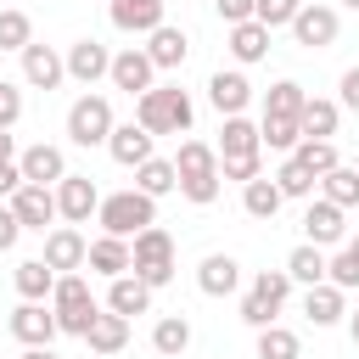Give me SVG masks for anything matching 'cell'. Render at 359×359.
I'll use <instances>...</instances> for the list:
<instances>
[{
  "mask_svg": "<svg viewBox=\"0 0 359 359\" xmlns=\"http://www.w3.org/2000/svg\"><path fill=\"white\" fill-rule=\"evenodd\" d=\"M174 168H180V196H185L191 208L219 202V191H224V174H219V146H208V140H180Z\"/></svg>",
  "mask_w": 359,
  "mask_h": 359,
  "instance_id": "cell-1",
  "label": "cell"
},
{
  "mask_svg": "<svg viewBox=\"0 0 359 359\" xmlns=\"http://www.w3.org/2000/svg\"><path fill=\"white\" fill-rule=\"evenodd\" d=\"M191 118L196 107L180 84H151L146 95H135V123L151 135H191Z\"/></svg>",
  "mask_w": 359,
  "mask_h": 359,
  "instance_id": "cell-2",
  "label": "cell"
},
{
  "mask_svg": "<svg viewBox=\"0 0 359 359\" xmlns=\"http://www.w3.org/2000/svg\"><path fill=\"white\" fill-rule=\"evenodd\" d=\"M95 219H101V230H107V236H123V241H135L146 224H157V196H146L140 185H129V191H112V196H101Z\"/></svg>",
  "mask_w": 359,
  "mask_h": 359,
  "instance_id": "cell-3",
  "label": "cell"
},
{
  "mask_svg": "<svg viewBox=\"0 0 359 359\" xmlns=\"http://www.w3.org/2000/svg\"><path fill=\"white\" fill-rule=\"evenodd\" d=\"M50 309H56L62 337H79V342H84V331L95 325V314H101L107 303H95V292H90V280H84V275H56Z\"/></svg>",
  "mask_w": 359,
  "mask_h": 359,
  "instance_id": "cell-4",
  "label": "cell"
},
{
  "mask_svg": "<svg viewBox=\"0 0 359 359\" xmlns=\"http://www.w3.org/2000/svg\"><path fill=\"white\" fill-rule=\"evenodd\" d=\"M129 252H135L129 275H140L151 292H163V286L174 280V236H168L163 224H146V230L129 241Z\"/></svg>",
  "mask_w": 359,
  "mask_h": 359,
  "instance_id": "cell-5",
  "label": "cell"
},
{
  "mask_svg": "<svg viewBox=\"0 0 359 359\" xmlns=\"http://www.w3.org/2000/svg\"><path fill=\"white\" fill-rule=\"evenodd\" d=\"M292 275L286 269H258L252 275V286L241 292V320L252 325V331H264V325H275V314L286 309V297H292Z\"/></svg>",
  "mask_w": 359,
  "mask_h": 359,
  "instance_id": "cell-6",
  "label": "cell"
},
{
  "mask_svg": "<svg viewBox=\"0 0 359 359\" xmlns=\"http://www.w3.org/2000/svg\"><path fill=\"white\" fill-rule=\"evenodd\" d=\"M112 129H118V118H112V101H107V95L84 90V95L67 107V140H73V146H107Z\"/></svg>",
  "mask_w": 359,
  "mask_h": 359,
  "instance_id": "cell-7",
  "label": "cell"
},
{
  "mask_svg": "<svg viewBox=\"0 0 359 359\" xmlns=\"http://www.w3.org/2000/svg\"><path fill=\"white\" fill-rule=\"evenodd\" d=\"M337 34H342V17H337V6H325V0H303V11L292 17V39H297L303 50H331Z\"/></svg>",
  "mask_w": 359,
  "mask_h": 359,
  "instance_id": "cell-8",
  "label": "cell"
},
{
  "mask_svg": "<svg viewBox=\"0 0 359 359\" xmlns=\"http://www.w3.org/2000/svg\"><path fill=\"white\" fill-rule=\"evenodd\" d=\"M6 202H11L17 224H22V230H39V236L56 230V219H62V213H56V185H34V180H22Z\"/></svg>",
  "mask_w": 359,
  "mask_h": 359,
  "instance_id": "cell-9",
  "label": "cell"
},
{
  "mask_svg": "<svg viewBox=\"0 0 359 359\" xmlns=\"http://www.w3.org/2000/svg\"><path fill=\"white\" fill-rule=\"evenodd\" d=\"M303 241H314V247H342V241H348V208H337V202H325V196H309V208H303Z\"/></svg>",
  "mask_w": 359,
  "mask_h": 359,
  "instance_id": "cell-10",
  "label": "cell"
},
{
  "mask_svg": "<svg viewBox=\"0 0 359 359\" xmlns=\"http://www.w3.org/2000/svg\"><path fill=\"white\" fill-rule=\"evenodd\" d=\"M6 325H11V337H17L22 348H50V342L62 337V325H56V309H45V303H28V297L11 309V320H6Z\"/></svg>",
  "mask_w": 359,
  "mask_h": 359,
  "instance_id": "cell-11",
  "label": "cell"
},
{
  "mask_svg": "<svg viewBox=\"0 0 359 359\" xmlns=\"http://www.w3.org/2000/svg\"><path fill=\"white\" fill-rule=\"evenodd\" d=\"M95 208H101V191H95L90 174H62L56 180V213H62V224H90Z\"/></svg>",
  "mask_w": 359,
  "mask_h": 359,
  "instance_id": "cell-12",
  "label": "cell"
},
{
  "mask_svg": "<svg viewBox=\"0 0 359 359\" xmlns=\"http://www.w3.org/2000/svg\"><path fill=\"white\" fill-rule=\"evenodd\" d=\"M62 56H67V79L84 84V90H95V84L112 73V50H107L101 39H73Z\"/></svg>",
  "mask_w": 359,
  "mask_h": 359,
  "instance_id": "cell-13",
  "label": "cell"
},
{
  "mask_svg": "<svg viewBox=\"0 0 359 359\" xmlns=\"http://www.w3.org/2000/svg\"><path fill=\"white\" fill-rule=\"evenodd\" d=\"M56 275H79L84 269V258H90V241L79 236V224H56V230H45V252H39Z\"/></svg>",
  "mask_w": 359,
  "mask_h": 359,
  "instance_id": "cell-14",
  "label": "cell"
},
{
  "mask_svg": "<svg viewBox=\"0 0 359 359\" xmlns=\"http://www.w3.org/2000/svg\"><path fill=\"white\" fill-rule=\"evenodd\" d=\"M112 90H123V95H146L151 90V79H157V62L146 56V45H129V50H118L112 56Z\"/></svg>",
  "mask_w": 359,
  "mask_h": 359,
  "instance_id": "cell-15",
  "label": "cell"
},
{
  "mask_svg": "<svg viewBox=\"0 0 359 359\" xmlns=\"http://www.w3.org/2000/svg\"><path fill=\"white\" fill-rule=\"evenodd\" d=\"M107 17H112V28L118 34H151V28H163L168 22V0H112L107 6Z\"/></svg>",
  "mask_w": 359,
  "mask_h": 359,
  "instance_id": "cell-16",
  "label": "cell"
},
{
  "mask_svg": "<svg viewBox=\"0 0 359 359\" xmlns=\"http://www.w3.org/2000/svg\"><path fill=\"white\" fill-rule=\"evenodd\" d=\"M62 79H67V56H62L56 45H39V39H34V45L22 50V84H28V90H56Z\"/></svg>",
  "mask_w": 359,
  "mask_h": 359,
  "instance_id": "cell-17",
  "label": "cell"
},
{
  "mask_svg": "<svg viewBox=\"0 0 359 359\" xmlns=\"http://www.w3.org/2000/svg\"><path fill=\"white\" fill-rule=\"evenodd\" d=\"M303 314H309V325H342L348 320V292L337 286V280H320V286H303Z\"/></svg>",
  "mask_w": 359,
  "mask_h": 359,
  "instance_id": "cell-18",
  "label": "cell"
},
{
  "mask_svg": "<svg viewBox=\"0 0 359 359\" xmlns=\"http://www.w3.org/2000/svg\"><path fill=\"white\" fill-rule=\"evenodd\" d=\"M208 101L219 107V118H236V112H247V107H252V84H247V73H241V67H230V73L219 67V73L208 79Z\"/></svg>",
  "mask_w": 359,
  "mask_h": 359,
  "instance_id": "cell-19",
  "label": "cell"
},
{
  "mask_svg": "<svg viewBox=\"0 0 359 359\" xmlns=\"http://www.w3.org/2000/svg\"><path fill=\"white\" fill-rule=\"evenodd\" d=\"M17 168H22V180H34V185H56V180L67 174V157H62V146L34 140L28 151H17Z\"/></svg>",
  "mask_w": 359,
  "mask_h": 359,
  "instance_id": "cell-20",
  "label": "cell"
},
{
  "mask_svg": "<svg viewBox=\"0 0 359 359\" xmlns=\"http://www.w3.org/2000/svg\"><path fill=\"white\" fill-rule=\"evenodd\" d=\"M146 56L157 62V73H174V67H185V56H191V39H185V28H174V22L151 28V34H146Z\"/></svg>",
  "mask_w": 359,
  "mask_h": 359,
  "instance_id": "cell-21",
  "label": "cell"
},
{
  "mask_svg": "<svg viewBox=\"0 0 359 359\" xmlns=\"http://www.w3.org/2000/svg\"><path fill=\"white\" fill-rule=\"evenodd\" d=\"M196 286H202V297H230V292L241 286V264H236L230 252H208V258L196 264Z\"/></svg>",
  "mask_w": 359,
  "mask_h": 359,
  "instance_id": "cell-22",
  "label": "cell"
},
{
  "mask_svg": "<svg viewBox=\"0 0 359 359\" xmlns=\"http://www.w3.org/2000/svg\"><path fill=\"white\" fill-rule=\"evenodd\" d=\"M151 129H140V123H118L112 129V140H107V151H112V163H123V168H140L146 157H157L151 151Z\"/></svg>",
  "mask_w": 359,
  "mask_h": 359,
  "instance_id": "cell-23",
  "label": "cell"
},
{
  "mask_svg": "<svg viewBox=\"0 0 359 359\" xmlns=\"http://www.w3.org/2000/svg\"><path fill=\"white\" fill-rule=\"evenodd\" d=\"M129 264H135V252H129V241H123V236H107V230H101V236L90 241L84 269H95V275H107V280H112V275H129Z\"/></svg>",
  "mask_w": 359,
  "mask_h": 359,
  "instance_id": "cell-24",
  "label": "cell"
},
{
  "mask_svg": "<svg viewBox=\"0 0 359 359\" xmlns=\"http://www.w3.org/2000/svg\"><path fill=\"white\" fill-rule=\"evenodd\" d=\"M107 309L123 314V320L151 314V286H146L140 275H112V286H107Z\"/></svg>",
  "mask_w": 359,
  "mask_h": 359,
  "instance_id": "cell-25",
  "label": "cell"
},
{
  "mask_svg": "<svg viewBox=\"0 0 359 359\" xmlns=\"http://www.w3.org/2000/svg\"><path fill=\"white\" fill-rule=\"evenodd\" d=\"M258 151H264V135H258V123H252L247 112L224 118V129H219V157H258Z\"/></svg>",
  "mask_w": 359,
  "mask_h": 359,
  "instance_id": "cell-26",
  "label": "cell"
},
{
  "mask_svg": "<svg viewBox=\"0 0 359 359\" xmlns=\"http://www.w3.org/2000/svg\"><path fill=\"white\" fill-rule=\"evenodd\" d=\"M84 342H90V353L112 359V353H123V348H129V320H123V314H112V309H101V314H95V325L84 331Z\"/></svg>",
  "mask_w": 359,
  "mask_h": 359,
  "instance_id": "cell-27",
  "label": "cell"
},
{
  "mask_svg": "<svg viewBox=\"0 0 359 359\" xmlns=\"http://www.w3.org/2000/svg\"><path fill=\"white\" fill-rule=\"evenodd\" d=\"M11 286H17V297H28V303H45V297L56 292V269H50L45 258H22V264L11 269Z\"/></svg>",
  "mask_w": 359,
  "mask_h": 359,
  "instance_id": "cell-28",
  "label": "cell"
},
{
  "mask_svg": "<svg viewBox=\"0 0 359 359\" xmlns=\"http://www.w3.org/2000/svg\"><path fill=\"white\" fill-rule=\"evenodd\" d=\"M303 135L309 140H331L337 129H342V101H331V95H309V107H303Z\"/></svg>",
  "mask_w": 359,
  "mask_h": 359,
  "instance_id": "cell-29",
  "label": "cell"
},
{
  "mask_svg": "<svg viewBox=\"0 0 359 359\" xmlns=\"http://www.w3.org/2000/svg\"><path fill=\"white\" fill-rule=\"evenodd\" d=\"M280 202H286V196H280V185H275V180H264V174L241 185V213H247V219H258V224H269V219L280 213Z\"/></svg>",
  "mask_w": 359,
  "mask_h": 359,
  "instance_id": "cell-30",
  "label": "cell"
},
{
  "mask_svg": "<svg viewBox=\"0 0 359 359\" xmlns=\"http://www.w3.org/2000/svg\"><path fill=\"white\" fill-rule=\"evenodd\" d=\"M325 269H331V258H325V247H314V241H297V247L286 252V275H292L297 286H320Z\"/></svg>",
  "mask_w": 359,
  "mask_h": 359,
  "instance_id": "cell-31",
  "label": "cell"
},
{
  "mask_svg": "<svg viewBox=\"0 0 359 359\" xmlns=\"http://www.w3.org/2000/svg\"><path fill=\"white\" fill-rule=\"evenodd\" d=\"M230 56L241 62V67H252V62H264L269 56V28L252 17V22H236L230 28Z\"/></svg>",
  "mask_w": 359,
  "mask_h": 359,
  "instance_id": "cell-32",
  "label": "cell"
},
{
  "mask_svg": "<svg viewBox=\"0 0 359 359\" xmlns=\"http://www.w3.org/2000/svg\"><path fill=\"white\" fill-rule=\"evenodd\" d=\"M191 348V320L185 314H163L157 325H151V353L157 359H180Z\"/></svg>",
  "mask_w": 359,
  "mask_h": 359,
  "instance_id": "cell-33",
  "label": "cell"
},
{
  "mask_svg": "<svg viewBox=\"0 0 359 359\" xmlns=\"http://www.w3.org/2000/svg\"><path fill=\"white\" fill-rule=\"evenodd\" d=\"M303 107H309V90L297 79H275L269 95H264V112L269 118H303Z\"/></svg>",
  "mask_w": 359,
  "mask_h": 359,
  "instance_id": "cell-34",
  "label": "cell"
},
{
  "mask_svg": "<svg viewBox=\"0 0 359 359\" xmlns=\"http://www.w3.org/2000/svg\"><path fill=\"white\" fill-rule=\"evenodd\" d=\"M135 185H140L146 196H168V191H180V168H174V157H146V163L135 168Z\"/></svg>",
  "mask_w": 359,
  "mask_h": 359,
  "instance_id": "cell-35",
  "label": "cell"
},
{
  "mask_svg": "<svg viewBox=\"0 0 359 359\" xmlns=\"http://www.w3.org/2000/svg\"><path fill=\"white\" fill-rule=\"evenodd\" d=\"M320 196L337 202V208H359V168H353V163H337V168L320 180Z\"/></svg>",
  "mask_w": 359,
  "mask_h": 359,
  "instance_id": "cell-36",
  "label": "cell"
},
{
  "mask_svg": "<svg viewBox=\"0 0 359 359\" xmlns=\"http://www.w3.org/2000/svg\"><path fill=\"white\" fill-rule=\"evenodd\" d=\"M286 157H297L314 180H325V174L342 163V157H337V140H309V135H303V140H297V151H286Z\"/></svg>",
  "mask_w": 359,
  "mask_h": 359,
  "instance_id": "cell-37",
  "label": "cell"
},
{
  "mask_svg": "<svg viewBox=\"0 0 359 359\" xmlns=\"http://www.w3.org/2000/svg\"><path fill=\"white\" fill-rule=\"evenodd\" d=\"M269 180L280 185V196H286V202H309V196H314V185H320V180H314V174H309L297 157H286V163H280Z\"/></svg>",
  "mask_w": 359,
  "mask_h": 359,
  "instance_id": "cell-38",
  "label": "cell"
},
{
  "mask_svg": "<svg viewBox=\"0 0 359 359\" xmlns=\"http://www.w3.org/2000/svg\"><path fill=\"white\" fill-rule=\"evenodd\" d=\"M28 45H34V17L17 11V6H6V11H0V50H17V56H22Z\"/></svg>",
  "mask_w": 359,
  "mask_h": 359,
  "instance_id": "cell-39",
  "label": "cell"
},
{
  "mask_svg": "<svg viewBox=\"0 0 359 359\" xmlns=\"http://www.w3.org/2000/svg\"><path fill=\"white\" fill-rule=\"evenodd\" d=\"M258 135H264V146L269 151H297V140H303V123L297 118H258Z\"/></svg>",
  "mask_w": 359,
  "mask_h": 359,
  "instance_id": "cell-40",
  "label": "cell"
},
{
  "mask_svg": "<svg viewBox=\"0 0 359 359\" xmlns=\"http://www.w3.org/2000/svg\"><path fill=\"white\" fill-rule=\"evenodd\" d=\"M258 359H303L297 331H286V325H264V331H258Z\"/></svg>",
  "mask_w": 359,
  "mask_h": 359,
  "instance_id": "cell-41",
  "label": "cell"
},
{
  "mask_svg": "<svg viewBox=\"0 0 359 359\" xmlns=\"http://www.w3.org/2000/svg\"><path fill=\"white\" fill-rule=\"evenodd\" d=\"M297 11H303V0H258V11H252V17L275 34V28H292V17H297Z\"/></svg>",
  "mask_w": 359,
  "mask_h": 359,
  "instance_id": "cell-42",
  "label": "cell"
},
{
  "mask_svg": "<svg viewBox=\"0 0 359 359\" xmlns=\"http://www.w3.org/2000/svg\"><path fill=\"white\" fill-rule=\"evenodd\" d=\"M325 280H337L342 292H353V286H359V252H353V247H337V258H331Z\"/></svg>",
  "mask_w": 359,
  "mask_h": 359,
  "instance_id": "cell-43",
  "label": "cell"
},
{
  "mask_svg": "<svg viewBox=\"0 0 359 359\" xmlns=\"http://www.w3.org/2000/svg\"><path fill=\"white\" fill-rule=\"evenodd\" d=\"M219 174L236 180V185H247V180L264 174V151H258V157H219Z\"/></svg>",
  "mask_w": 359,
  "mask_h": 359,
  "instance_id": "cell-44",
  "label": "cell"
},
{
  "mask_svg": "<svg viewBox=\"0 0 359 359\" xmlns=\"http://www.w3.org/2000/svg\"><path fill=\"white\" fill-rule=\"evenodd\" d=\"M17 118H22V90L0 79V129H17Z\"/></svg>",
  "mask_w": 359,
  "mask_h": 359,
  "instance_id": "cell-45",
  "label": "cell"
},
{
  "mask_svg": "<svg viewBox=\"0 0 359 359\" xmlns=\"http://www.w3.org/2000/svg\"><path fill=\"white\" fill-rule=\"evenodd\" d=\"M213 11H219V22H224V28H236V22H252L258 0H213Z\"/></svg>",
  "mask_w": 359,
  "mask_h": 359,
  "instance_id": "cell-46",
  "label": "cell"
},
{
  "mask_svg": "<svg viewBox=\"0 0 359 359\" xmlns=\"http://www.w3.org/2000/svg\"><path fill=\"white\" fill-rule=\"evenodd\" d=\"M337 101H342V112H359V67H348V73H342Z\"/></svg>",
  "mask_w": 359,
  "mask_h": 359,
  "instance_id": "cell-47",
  "label": "cell"
},
{
  "mask_svg": "<svg viewBox=\"0 0 359 359\" xmlns=\"http://www.w3.org/2000/svg\"><path fill=\"white\" fill-rule=\"evenodd\" d=\"M17 236H22V224H17L11 202H0V252H11V247H17Z\"/></svg>",
  "mask_w": 359,
  "mask_h": 359,
  "instance_id": "cell-48",
  "label": "cell"
},
{
  "mask_svg": "<svg viewBox=\"0 0 359 359\" xmlns=\"http://www.w3.org/2000/svg\"><path fill=\"white\" fill-rule=\"evenodd\" d=\"M17 185H22V168L17 163H0V196H11Z\"/></svg>",
  "mask_w": 359,
  "mask_h": 359,
  "instance_id": "cell-49",
  "label": "cell"
},
{
  "mask_svg": "<svg viewBox=\"0 0 359 359\" xmlns=\"http://www.w3.org/2000/svg\"><path fill=\"white\" fill-rule=\"evenodd\" d=\"M0 163H17V135L0 129Z\"/></svg>",
  "mask_w": 359,
  "mask_h": 359,
  "instance_id": "cell-50",
  "label": "cell"
},
{
  "mask_svg": "<svg viewBox=\"0 0 359 359\" xmlns=\"http://www.w3.org/2000/svg\"><path fill=\"white\" fill-rule=\"evenodd\" d=\"M22 359H62L56 348H22Z\"/></svg>",
  "mask_w": 359,
  "mask_h": 359,
  "instance_id": "cell-51",
  "label": "cell"
},
{
  "mask_svg": "<svg viewBox=\"0 0 359 359\" xmlns=\"http://www.w3.org/2000/svg\"><path fill=\"white\" fill-rule=\"evenodd\" d=\"M348 337H353V348H359V309L348 314Z\"/></svg>",
  "mask_w": 359,
  "mask_h": 359,
  "instance_id": "cell-52",
  "label": "cell"
},
{
  "mask_svg": "<svg viewBox=\"0 0 359 359\" xmlns=\"http://www.w3.org/2000/svg\"><path fill=\"white\" fill-rule=\"evenodd\" d=\"M342 6H348V11H359V0H342Z\"/></svg>",
  "mask_w": 359,
  "mask_h": 359,
  "instance_id": "cell-53",
  "label": "cell"
},
{
  "mask_svg": "<svg viewBox=\"0 0 359 359\" xmlns=\"http://www.w3.org/2000/svg\"><path fill=\"white\" fill-rule=\"evenodd\" d=\"M353 168H359V157H353Z\"/></svg>",
  "mask_w": 359,
  "mask_h": 359,
  "instance_id": "cell-54",
  "label": "cell"
},
{
  "mask_svg": "<svg viewBox=\"0 0 359 359\" xmlns=\"http://www.w3.org/2000/svg\"><path fill=\"white\" fill-rule=\"evenodd\" d=\"M107 6H112V0H107Z\"/></svg>",
  "mask_w": 359,
  "mask_h": 359,
  "instance_id": "cell-55",
  "label": "cell"
}]
</instances>
